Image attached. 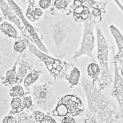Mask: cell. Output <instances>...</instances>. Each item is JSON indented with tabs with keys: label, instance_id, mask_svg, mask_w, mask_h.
<instances>
[{
	"label": "cell",
	"instance_id": "24",
	"mask_svg": "<svg viewBox=\"0 0 123 123\" xmlns=\"http://www.w3.org/2000/svg\"><path fill=\"white\" fill-rule=\"evenodd\" d=\"M43 14V12L40 8L37 7L33 8V7L29 6L27 10L26 16L30 21L32 22H35L39 20Z\"/></svg>",
	"mask_w": 123,
	"mask_h": 123
},
{
	"label": "cell",
	"instance_id": "21",
	"mask_svg": "<svg viewBox=\"0 0 123 123\" xmlns=\"http://www.w3.org/2000/svg\"><path fill=\"white\" fill-rule=\"evenodd\" d=\"M0 35L6 38L16 39L18 33L15 27L8 22L4 21L0 25Z\"/></svg>",
	"mask_w": 123,
	"mask_h": 123
},
{
	"label": "cell",
	"instance_id": "27",
	"mask_svg": "<svg viewBox=\"0 0 123 123\" xmlns=\"http://www.w3.org/2000/svg\"><path fill=\"white\" fill-rule=\"evenodd\" d=\"M22 102L25 109L30 111L33 106V100L30 94L29 95H26L23 98Z\"/></svg>",
	"mask_w": 123,
	"mask_h": 123
},
{
	"label": "cell",
	"instance_id": "9",
	"mask_svg": "<svg viewBox=\"0 0 123 123\" xmlns=\"http://www.w3.org/2000/svg\"><path fill=\"white\" fill-rule=\"evenodd\" d=\"M16 54L13 52L11 42L0 38V76L12 65L15 61Z\"/></svg>",
	"mask_w": 123,
	"mask_h": 123
},
{
	"label": "cell",
	"instance_id": "14",
	"mask_svg": "<svg viewBox=\"0 0 123 123\" xmlns=\"http://www.w3.org/2000/svg\"><path fill=\"white\" fill-rule=\"evenodd\" d=\"M26 52L19 54V61L18 62V68L17 73L19 78V84H21L27 74L35 67L32 62L24 57L25 56Z\"/></svg>",
	"mask_w": 123,
	"mask_h": 123
},
{
	"label": "cell",
	"instance_id": "33",
	"mask_svg": "<svg viewBox=\"0 0 123 123\" xmlns=\"http://www.w3.org/2000/svg\"><path fill=\"white\" fill-rule=\"evenodd\" d=\"M115 3H116V5L118 6V7L121 9V10L123 12V6L122 5V4L120 3L119 1L118 0H113Z\"/></svg>",
	"mask_w": 123,
	"mask_h": 123
},
{
	"label": "cell",
	"instance_id": "18",
	"mask_svg": "<svg viewBox=\"0 0 123 123\" xmlns=\"http://www.w3.org/2000/svg\"><path fill=\"white\" fill-rule=\"evenodd\" d=\"M31 114L29 115L31 123H55L56 120L48 113L40 110H35L31 111Z\"/></svg>",
	"mask_w": 123,
	"mask_h": 123
},
{
	"label": "cell",
	"instance_id": "35",
	"mask_svg": "<svg viewBox=\"0 0 123 123\" xmlns=\"http://www.w3.org/2000/svg\"><path fill=\"white\" fill-rule=\"evenodd\" d=\"M122 2H123V0H122Z\"/></svg>",
	"mask_w": 123,
	"mask_h": 123
},
{
	"label": "cell",
	"instance_id": "28",
	"mask_svg": "<svg viewBox=\"0 0 123 123\" xmlns=\"http://www.w3.org/2000/svg\"><path fill=\"white\" fill-rule=\"evenodd\" d=\"M7 104V100L5 96H3V94L0 92V120L1 117H3L2 115L3 112L2 113V112L5 110Z\"/></svg>",
	"mask_w": 123,
	"mask_h": 123
},
{
	"label": "cell",
	"instance_id": "4",
	"mask_svg": "<svg viewBox=\"0 0 123 123\" xmlns=\"http://www.w3.org/2000/svg\"><path fill=\"white\" fill-rule=\"evenodd\" d=\"M28 49L44 65L55 81L64 78L65 74L74 65L71 62L50 56L39 49L32 42L29 44Z\"/></svg>",
	"mask_w": 123,
	"mask_h": 123
},
{
	"label": "cell",
	"instance_id": "7",
	"mask_svg": "<svg viewBox=\"0 0 123 123\" xmlns=\"http://www.w3.org/2000/svg\"><path fill=\"white\" fill-rule=\"evenodd\" d=\"M94 23L90 19L84 23V29L81 42L78 48L74 52L71 59L76 60L82 56H86L90 59H94L93 52L95 45Z\"/></svg>",
	"mask_w": 123,
	"mask_h": 123
},
{
	"label": "cell",
	"instance_id": "2",
	"mask_svg": "<svg viewBox=\"0 0 123 123\" xmlns=\"http://www.w3.org/2000/svg\"><path fill=\"white\" fill-rule=\"evenodd\" d=\"M97 59L100 66L101 73L98 82V89L104 91L107 87L112 84L113 78L111 73L109 59L111 47L105 36L100 28H97Z\"/></svg>",
	"mask_w": 123,
	"mask_h": 123
},
{
	"label": "cell",
	"instance_id": "1",
	"mask_svg": "<svg viewBox=\"0 0 123 123\" xmlns=\"http://www.w3.org/2000/svg\"><path fill=\"white\" fill-rule=\"evenodd\" d=\"M85 95L87 109L83 114V122L111 123H117L123 118L118 112L116 105L110 97L93 85L91 81L83 76L80 84Z\"/></svg>",
	"mask_w": 123,
	"mask_h": 123
},
{
	"label": "cell",
	"instance_id": "8",
	"mask_svg": "<svg viewBox=\"0 0 123 123\" xmlns=\"http://www.w3.org/2000/svg\"><path fill=\"white\" fill-rule=\"evenodd\" d=\"M7 1L9 3L10 5L12 7V9L16 13L17 16L20 18L21 22L24 25L26 32L28 34H29V35L32 39L33 42L36 44L37 47L39 49L46 53L49 54V51L48 49L43 43L40 37L38 36L35 29L25 18L20 8L13 0H7Z\"/></svg>",
	"mask_w": 123,
	"mask_h": 123
},
{
	"label": "cell",
	"instance_id": "13",
	"mask_svg": "<svg viewBox=\"0 0 123 123\" xmlns=\"http://www.w3.org/2000/svg\"><path fill=\"white\" fill-rule=\"evenodd\" d=\"M0 7L5 19L13 23L16 25L23 35L28 34L21 20L18 18L16 13L13 12V10L3 0H0Z\"/></svg>",
	"mask_w": 123,
	"mask_h": 123
},
{
	"label": "cell",
	"instance_id": "34",
	"mask_svg": "<svg viewBox=\"0 0 123 123\" xmlns=\"http://www.w3.org/2000/svg\"><path fill=\"white\" fill-rule=\"evenodd\" d=\"M3 18H2V16H1V13H0V23H1V22H2V19Z\"/></svg>",
	"mask_w": 123,
	"mask_h": 123
},
{
	"label": "cell",
	"instance_id": "6",
	"mask_svg": "<svg viewBox=\"0 0 123 123\" xmlns=\"http://www.w3.org/2000/svg\"><path fill=\"white\" fill-rule=\"evenodd\" d=\"M69 33V27L62 22H58L51 28L48 38H46V47L55 57L62 59L65 57L64 50Z\"/></svg>",
	"mask_w": 123,
	"mask_h": 123
},
{
	"label": "cell",
	"instance_id": "22",
	"mask_svg": "<svg viewBox=\"0 0 123 123\" xmlns=\"http://www.w3.org/2000/svg\"><path fill=\"white\" fill-rule=\"evenodd\" d=\"M10 104L11 109L9 111L8 114L15 115L23 111L25 109L22 99L19 97L12 98L10 100Z\"/></svg>",
	"mask_w": 123,
	"mask_h": 123
},
{
	"label": "cell",
	"instance_id": "30",
	"mask_svg": "<svg viewBox=\"0 0 123 123\" xmlns=\"http://www.w3.org/2000/svg\"><path fill=\"white\" fill-rule=\"evenodd\" d=\"M1 122L2 123H17V121L14 115L8 114L3 116Z\"/></svg>",
	"mask_w": 123,
	"mask_h": 123
},
{
	"label": "cell",
	"instance_id": "25",
	"mask_svg": "<svg viewBox=\"0 0 123 123\" xmlns=\"http://www.w3.org/2000/svg\"><path fill=\"white\" fill-rule=\"evenodd\" d=\"M103 12L99 9L95 8L91 12L90 19L94 24H98L102 21L101 13Z\"/></svg>",
	"mask_w": 123,
	"mask_h": 123
},
{
	"label": "cell",
	"instance_id": "26",
	"mask_svg": "<svg viewBox=\"0 0 123 123\" xmlns=\"http://www.w3.org/2000/svg\"><path fill=\"white\" fill-rule=\"evenodd\" d=\"M14 116L15 117L17 121V123H31V121L29 118V115L25 112L22 111Z\"/></svg>",
	"mask_w": 123,
	"mask_h": 123
},
{
	"label": "cell",
	"instance_id": "17",
	"mask_svg": "<svg viewBox=\"0 0 123 123\" xmlns=\"http://www.w3.org/2000/svg\"><path fill=\"white\" fill-rule=\"evenodd\" d=\"M33 42L32 39L28 34L23 35L15 39L12 45V49L15 54H22L25 52L30 43Z\"/></svg>",
	"mask_w": 123,
	"mask_h": 123
},
{
	"label": "cell",
	"instance_id": "3",
	"mask_svg": "<svg viewBox=\"0 0 123 123\" xmlns=\"http://www.w3.org/2000/svg\"><path fill=\"white\" fill-rule=\"evenodd\" d=\"M30 94L33 100V106L30 111L40 110L47 113L51 111L57 103L53 83L51 81L32 86Z\"/></svg>",
	"mask_w": 123,
	"mask_h": 123
},
{
	"label": "cell",
	"instance_id": "19",
	"mask_svg": "<svg viewBox=\"0 0 123 123\" xmlns=\"http://www.w3.org/2000/svg\"><path fill=\"white\" fill-rule=\"evenodd\" d=\"M90 16V11L88 7L80 5L75 7L73 12V20L80 23L88 19Z\"/></svg>",
	"mask_w": 123,
	"mask_h": 123
},
{
	"label": "cell",
	"instance_id": "11",
	"mask_svg": "<svg viewBox=\"0 0 123 123\" xmlns=\"http://www.w3.org/2000/svg\"><path fill=\"white\" fill-rule=\"evenodd\" d=\"M109 30L117 48V52L114 55L112 62H116L119 65V68H123V35L114 25H110Z\"/></svg>",
	"mask_w": 123,
	"mask_h": 123
},
{
	"label": "cell",
	"instance_id": "31",
	"mask_svg": "<svg viewBox=\"0 0 123 123\" xmlns=\"http://www.w3.org/2000/svg\"><path fill=\"white\" fill-rule=\"evenodd\" d=\"M51 0H40L39 1V7L43 9H48L50 5Z\"/></svg>",
	"mask_w": 123,
	"mask_h": 123
},
{
	"label": "cell",
	"instance_id": "16",
	"mask_svg": "<svg viewBox=\"0 0 123 123\" xmlns=\"http://www.w3.org/2000/svg\"><path fill=\"white\" fill-rule=\"evenodd\" d=\"M81 71L77 66L73 65L66 74L64 78L70 89H74L80 84Z\"/></svg>",
	"mask_w": 123,
	"mask_h": 123
},
{
	"label": "cell",
	"instance_id": "12",
	"mask_svg": "<svg viewBox=\"0 0 123 123\" xmlns=\"http://www.w3.org/2000/svg\"><path fill=\"white\" fill-rule=\"evenodd\" d=\"M19 56L17 57L10 69L5 72L4 75L0 76V84L5 87H11L14 85L19 84V78L17 73V66Z\"/></svg>",
	"mask_w": 123,
	"mask_h": 123
},
{
	"label": "cell",
	"instance_id": "5",
	"mask_svg": "<svg viewBox=\"0 0 123 123\" xmlns=\"http://www.w3.org/2000/svg\"><path fill=\"white\" fill-rule=\"evenodd\" d=\"M85 108L81 98L75 94H66L61 97L54 108L47 112L52 117L76 116L84 113Z\"/></svg>",
	"mask_w": 123,
	"mask_h": 123
},
{
	"label": "cell",
	"instance_id": "15",
	"mask_svg": "<svg viewBox=\"0 0 123 123\" xmlns=\"http://www.w3.org/2000/svg\"><path fill=\"white\" fill-rule=\"evenodd\" d=\"M86 73L93 85L96 86L99 78L101 70L98 62L94 59H90L86 66Z\"/></svg>",
	"mask_w": 123,
	"mask_h": 123
},
{
	"label": "cell",
	"instance_id": "32",
	"mask_svg": "<svg viewBox=\"0 0 123 123\" xmlns=\"http://www.w3.org/2000/svg\"><path fill=\"white\" fill-rule=\"evenodd\" d=\"M61 123H75L76 121H75V119L73 116H66L63 117L61 121Z\"/></svg>",
	"mask_w": 123,
	"mask_h": 123
},
{
	"label": "cell",
	"instance_id": "23",
	"mask_svg": "<svg viewBox=\"0 0 123 123\" xmlns=\"http://www.w3.org/2000/svg\"><path fill=\"white\" fill-rule=\"evenodd\" d=\"M8 93L9 96L11 98L19 97L23 98L25 95L30 94V89L25 91L20 84H16L10 87Z\"/></svg>",
	"mask_w": 123,
	"mask_h": 123
},
{
	"label": "cell",
	"instance_id": "20",
	"mask_svg": "<svg viewBox=\"0 0 123 123\" xmlns=\"http://www.w3.org/2000/svg\"><path fill=\"white\" fill-rule=\"evenodd\" d=\"M42 73L40 69L35 67L27 74L23 82V86L26 90L29 89V87L36 83Z\"/></svg>",
	"mask_w": 123,
	"mask_h": 123
},
{
	"label": "cell",
	"instance_id": "10",
	"mask_svg": "<svg viewBox=\"0 0 123 123\" xmlns=\"http://www.w3.org/2000/svg\"><path fill=\"white\" fill-rule=\"evenodd\" d=\"M112 63L114 65V77L110 95L116 99L120 107V112L123 114V78L120 74L118 64Z\"/></svg>",
	"mask_w": 123,
	"mask_h": 123
},
{
	"label": "cell",
	"instance_id": "29",
	"mask_svg": "<svg viewBox=\"0 0 123 123\" xmlns=\"http://www.w3.org/2000/svg\"><path fill=\"white\" fill-rule=\"evenodd\" d=\"M69 1L70 0H55L54 2V5L57 9H64L67 7Z\"/></svg>",
	"mask_w": 123,
	"mask_h": 123
}]
</instances>
